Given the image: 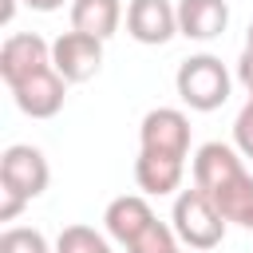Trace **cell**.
<instances>
[{"label": "cell", "instance_id": "8992f818", "mask_svg": "<svg viewBox=\"0 0 253 253\" xmlns=\"http://www.w3.org/2000/svg\"><path fill=\"white\" fill-rule=\"evenodd\" d=\"M8 91H12L16 107H20L28 119H51V115H59V111H63L67 79L55 71V63H43V67H36L32 75L16 79Z\"/></svg>", "mask_w": 253, "mask_h": 253}, {"label": "cell", "instance_id": "30bf717a", "mask_svg": "<svg viewBox=\"0 0 253 253\" xmlns=\"http://www.w3.org/2000/svg\"><path fill=\"white\" fill-rule=\"evenodd\" d=\"M43 63H51V43H47L43 36H36V32H16V36H8L4 47H0V79H4L8 87H12L16 79L32 75V71L43 67Z\"/></svg>", "mask_w": 253, "mask_h": 253}, {"label": "cell", "instance_id": "4fadbf2b", "mask_svg": "<svg viewBox=\"0 0 253 253\" xmlns=\"http://www.w3.org/2000/svg\"><path fill=\"white\" fill-rule=\"evenodd\" d=\"M182 174H186V162H174V158H154V154H142L134 158V182L142 194L150 198H162V194H174L182 186Z\"/></svg>", "mask_w": 253, "mask_h": 253}, {"label": "cell", "instance_id": "9c48e42d", "mask_svg": "<svg viewBox=\"0 0 253 253\" xmlns=\"http://www.w3.org/2000/svg\"><path fill=\"white\" fill-rule=\"evenodd\" d=\"M103 225H107V233H111L123 249H130L134 241H142V237L158 225V213L150 210V202H146L142 194H123V198H115V202L107 206Z\"/></svg>", "mask_w": 253, "mask_h": 253}, {"label": "cell", "instance_id": "6da1fadb", "mask_svg": "<svg viewBox=\"0 0 253 253\" xmlns=\"http://www.w3.org/2000/svg\"><path fill=\"white\" fill-rule=\"evenodd\" d=\"M194 186L213 198V206L225 213V221L249 229L253 221V174L245 170V154L225 142H206L198 146L194 162Z\"/></svg>", "mask_w": 253, "mask_h": 253}, {"label": "cell", "instance_id": "9a60e30c", "mask_svg": "<svg viewBox=\"0 0 253 253\" xmlns=\"http://www.w3.org/2000/svg\"><path fill=\"white\" fill-rule=\"evenodd\" d=\"M0 253H55L47 245V237L32 225H8L0 233Z\"/></svg>", "mask_w": 253, "mask_h": 253}, {"label": "cell", "instance_id": "44dd1931", "mask_svg": "<svg viewBox=\"0 0 253 253\" xmlns=\"http://www.w3.org/2000/svg\"><path fill=\"white\" fill-rule=\"evenodd\" d=\"M249 233H253V221H249Z\"/></svg>", "mask_w": 253, "mask_h": 253}, {"label": "cell", "instance_id": "ba28073f", "mask_svg": "<svg viewBox=\"0 0 253 253\" xmlns=\"http://www.w3.org/2000/svg\"><path fill=\"white\" fill-rule=\"evenodd\" d=\"M126 32L146 47H162L178 36V8L170 0H130L126 4Z\"/></svg>", "mask_w": 253, "mask_h": 253}, {"label": "cell", "instance_id": "7a4b0ae2", "mask_svg": "<svg viewBox=\"0 0 253 253\" xmlns=\"http://www.w3.org/2000/svg\"><path fill=\"white\" fill-rule=\"evenodd\" d=\"M174 87H178V99H182L190 111L210 115V111L225 107L233 79H229V71H225V63H221L217 55L202 51V55L182 59V67H178V75H174Z\"/></svg>", "mask_w": 253, "mask_h": 253}, {"label": "cell", "instance_id": "3957f363", "mask_svg": "<svg viewBox=\"0 0 253 253\" xmlns=\"http://www.w3.org/2000/svg\"><path fill=\"white\" fill-rule=\"evenodd\" d=\"M170 221H174L178 241H186L190 249H213V245H221L225 225H229L225 213L213 206V198L206 190H198V186H190V190H182L174 198Z\"/></svg>", "mask_w": 253, "mask_h": 253}, {"label": "cell", "instance_id": "ac0fdd59", "mask_svg": "<svg viewBox=\"0 0 253 253\" xmlns=\"http://www.w3.org/2000/svg\"><path fill=\"white\" fill-rule=\"evenodd\" d=\"M237 79L245 83V91H253V51H249V47H245L241 59H237Z\"/></svg>", "mask_w": 253, "mask_h": 253}, {"label": "cell", "instance_id": "5b68a950", "mask_svg": "<svg viewBox=\"0 0 253 253\" xmlns=\"http://www.w3.org/2000/svg\"><path fill=\"white\" fill-rule=\"evenodd\" d=\"M51 182V166L43 158V150L28 146V142H16L0 154V190L8 194H20L24 202L40 198Z\"/></svg>", "mask_w": 253, "mask_h": 253}, {"label": "cell", "instance_id": "ffe728a7", "mask_svg": "<svg viewBox=\"0 0 253 253\" xmlns=\"http://www.w3.org/2000/svg\"><path fill=\"white\" fill-rule=\"evenodd\" d=\"M245 47L253 51V20H249V32H245Z\"/></svg>", "mask_w": 253, "mask_h": 253}, {"label": "cell", "instance_id": "d6986e66", "mask_svg": "<svg viewBox=\"0 0 253 253\" xmlns=\"http://www.w3.org/2000/svg\"><path fill=\"white\" fill-rule=\"evenodd\" d=\"M28 8H36V12H55V8H63V0H24Z\"/></svg>", "mask_w": 253, "mask_h": 253}, {"label": "cell", "instance_id": "e0dca14e", "mask_svg": "<svg viewBox=\"0 0 253 253\" xmlns=\"http://www.w3.org/2000/svg\"><path fill=\"white\" fill-rule=\"evenodd\" d=\"M28 202L20 198V194H8V190H0V221H16V213L24 210Z\"/></svg>", "mask_w": 253, "mask_h": 253}, {"label": "cell", "instance_id": "7c38bea8", "mask_svg": "<svg viewBox=\"0 0 253 253\" xmlns=\"http://www.w3.org/2000/svg\"><path fill=\"white\" fill-rule=\"evenodd\" d=\"M123 24V0H71V28L111 40Z\"/></svg>", "mask_w": 253, "mask_h": 253}, {"label": "cell", "instance_id": "2e32d148", "mask_svg": "<svg viewBox=\"0 0 253 253\" xmlns=\"http://www.w3.org/2000/svg\"><path fill=\"white\" fill-rule=\"evenodd\" d=\"M233 146H237L245 158H253V99H245V107H241L237 119H233Z\"/></svg>", "mask_w": 253, "mask_h": 253}, {"label": "cell", "instance_id": "277c9868", "mask_svg": "<svg viewBox=\"0 0 253 253\" xmlns=\"http://www.w3.org/2000/svg\"><path fill=\"white\" fill-rule=\"evenodd\" d=\"M138 150L154 154V158H174L186 162L190 158V119L178 107H154L142 115L138 126Z\"/></svg>", "mask_w": 253, "mask_h": 253}, {"label": "cell", "instance_id": "52a82bcc", "mask_svg": "<svg viewBox=\"0 0 253 253\" xmlns=\"http://www.w3.org/2000/svg\"><path fill=\"white\" fill-rule=\"evenodd\" d=\"M51 63L67 83H87L103 67V40L71 28V32L51 40Z\"/></svg>", "mask_w": 253, "mask_h": 253}, {"label": "cell", "instance_id": "5bb4252c", "mask_svg": "<svg viewBox=\"0 0 253 253\" xmlns=\"http://www.w3.org/2000/svg\"><path fill=\"white\" fill-rule=\"evenodd\" d=\"M55 253H111V241L91 225H63L55 237Z\"/></svg>", "mask_w": 253, "mask_h": 253}, {"label": "cell", "instance_id": "7402d4cb", "mask_svg": "<svg viewBox=\"0 0 253 253\" xmlns=\"http://www.w3.org/2000/svg\"><path fill=\"white\" fill-rule=\"evenodd\" d=\"M174 253H182V249H174Z\"/></svg>", "mask_w": 253, "mask_h": 253}, {"label": "cell", "instance_id": "8fae6325", "mask_svg": "<svg viewBox=\"0 0 253 253\" xmlns=\"http://www.w3.org/2000/svg\"><path fill=\"white\" fill-rule=\"evenodd\" d=\"M178 36L186 40H217L229 24V4L225 0H178Z\"/></svg>", "mask_w": 253, "mask_h": 253}]
</instances>
